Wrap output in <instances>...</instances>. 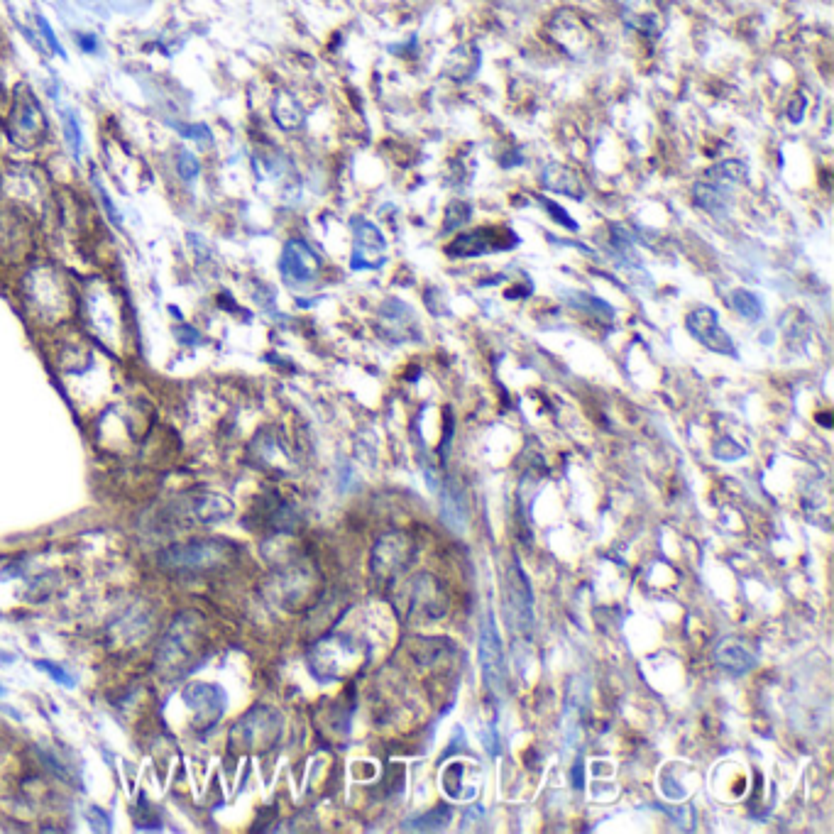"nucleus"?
<instances>
[{
	"mask_svg": "<svg viewBox=\"0 0 834 834\" xmlns=\"http://www.w3.org/2000/svg\"><path fill=\"white\" fill-rule=\"evenodd\" d=\"M0 135L5 137L13 150L18 152H40L52 137V125H49L47 111L42 106L40 96L27 84H18L10 91V101L5 111L0 113Z\"/></svg>",
	"mask_w": 834,
	"mask_h": 834,
	"instance_id": "f257e3e1",
	"label": "nucleus"
},
{
	"mask_svg": "<svg viewBox=\"0 0 834 834\" xmlns=\"http://www.w3.org/2000/svg\"><path fill=\"white\" fill-rule=\"evenodd\" d=\"M40 221L25 208L0 201V262H25L37 248Z\"/></svg>",
	"mask_w": 834,
	"mask_h": 834,
	"instance_id": "f03ea898",
	"label": "nucleus"
},
{
	"mask_svg": "<svg viewBox=\"0 0 834 834\" xmlns=\"http://www.w3.org/2000/svg\"><path fill=\"white\" fill-rule=\"evenodd\" d=\"M416 546L406 531H389L375 543L372 551V573L380 580H392L414 561Z\"/></svg>",
	"mask_w": 834,
	"mask_h": 834,
	"instance_id": "7ed1b4c3",
	"label": "nucleus"
},
{
	"mask_svg": "<svg viewBox=\"0 0 834 834\" xmlns=\"http://www.w3.org/2000/svg\"><path fill=\"white\" fill-rule=\"evenodd\" d=\"M446 614V595L436 578L421 573L406 587V619L411 622H431Z\"/></svg>",
	"mask_w": 834,
	"mask_h": 834,
	"instance_id": "20e7f679",
	"label": "nucleus"
},
{
	"mask_svg": "<svg viewBox=\"0 0 834 834\" xmlns=\"http://www.w3.org/2000/svg\"><path fill=\"white\" fill-rule=\"evenodd\" d=\"M480 668H482V678H485V685L490 688V693L502 695L507 676H504L502 641H499L497 624L492 614H487L485 622H482V627H480Z\"/></svg>",
	"mask_w": 834,
	"mask_h": 834,
	"instance_id": "39448f33",
	"label": "nucleus"
},
{
	"mask_svg": "<svg viewBox=\"0 0 834 834\" xmlns=\"http://www.w3.org/2000/svg\"><path fill=\"white\" fill-rule=\"evenodd\" d=\"M517 235L509 228H480L473 233H463L448 245L446 252L451 257H477L482 252L512 250L517 245Z\"/></svg>",
	"mask_w": 834,
	"mask_h": 834,
	"instance_id": "423d86ee",
	"label": "nucleus"
},
{
	"mask_svg": "<svg viewBox=\"0 0 834 834\" xmlns=\"http://www.w3.org/2000/svg\"><path fill=\"white\" fill-rule=\"evenodd\" d=\"M279 270L289 284H309L314 282L318 270H321V260L306 240L294 238L284 245Z\"/></svg>",
	"mask_w": 834,
	"mask_h": 834,
	"instance_id": "0eeeda50",
	"label": "nucleus"
},
{
	"mask_svg": "<svg viewBox=\"0 0 834 834\" xmlns=\"http://www.w3.org/2000/svg\"><path fill=\"white\" fill-rule=\"evenodd\" d=\"M688 331L693 333V338H698L705 348L715 350V353L722 355H737V348H734L732 338L724 333V328L717 321V314L710 309V306H698L693 314L688 316Z\"/></svg>",
	"mask_w": 834,
	"mask_h": 834,
	"instance_id": "6e6552de",
	"label": "nucleus"
},
{
	"mask_svg": "<svg viewBox=\"0 0 834 834\" xmlns=\"http://www.w3.org/2000/svg\"><path fill=\"white\" fill-rule=\"evenodd\" d=\"M355 230V248H353V270H377L384 262V245L382 233L372 223L358 221L353 226Z\"/></svg>",
	"mask_w": 834,
	"mask_h": 834,
	"instance_id": "1a4fd4ad",
	"label": "nucleus"
},
{
	"mask_svg": "<svg viewBox=\"0 0 834 834\" xmlns=\"http://www.w3.org/2000/svg\"><path fill=\"white\" fill-rule=\"evenodd\" d=\"M507 597L514 627L531 629V624H534V595H531L529 580H526L519 563H514L507 573Z\"/></svg>",
	"mask_w": 834,
	"mask_h": 834,
	"instance_id": "9d476101",
	"label": "nucleus"
},
{
	"mask_svg": "<svg viewBox=\"0 0 834 834\" xmlns=\"http://www.w3.org/2000/svg\"><path fill=\"white\" fill-rule=\"evenodd\" d=\"M715 661L727 673L744 676V673H749L756 666V654L749 641L739 639V636H727L715 649Z\"/></svg>",
	"mask_w": 834,
	"mask_h": 834,
	"instance_id": "9b49d317",
	"label": "nucleus"
},
{
	"mask_svg": "<svg viewBox=\"0 0 834 834\" xmlns=\"http://www.w3.org/2000/svg\"><path fill=\"white\" fill-rule=\"evenodd\" d=\"M441 519L453 534H465L468 529V509H465V495L455 485L443 487L441 495Z\"/></svg>",
	"mask_w": 834,
	"mask_h": 834,
	"instance_id": "f8f14e48",
	"label": "nucleus"
},
{
	"mask_svg": "<svg viewBox=\"0 0 834 834\" xmlns=\"http://www.w3.org/2000/svg\"><path fill=\"white\" fill-rule=\"evenodd\" d=\"M543 184L551 191H561V194L575 196V199H583L585 196V186L580 174L563 167V164H548V167L543 169Z\"/></svg>",
	"mask_w": 834,
	"mask_h": 834,
	"instance_id": "ddd939ff",
	"label": "nucleus"
},
{
	"mask_svg": "<svg viewBox=\"0 0 834 834\" xmlns=\"http://www.w3.org/2000/svg\"><path fill=\"white\" fill-rule=\"evenodd\" d=\"M59 125H62V140L71 159L81 162V155H84V130H81V118L74 106L59 108Z\"/></svg>",
	"mask_w": 834,
	"mask_h": 834,
	"instance_id": "4468645a",
	"label": "nucleus"
},
{
	"mask_svg": "<svg viewBox=\"0 0 834 834\" xmlns=\"http://www.w3.org/2000/svg\"><path fill=\"white\" fill-rule=\"evenodd\" d=\"M272 118L277 120L279 128L296 130V128H301V125H304L306 113H304V108H301V103L292 96V93L279 91L277 96H274V101H272Z\"/></svg>",
	"mask_w": 834,
	"mask_h": 834,
	"instance_id": "2eb2a0df",
	"label": "nucleus"
},
{
	"mask_svg": "<svg viewBox=\"0 0 834 834\" xmlns=\"http://www.w3.org/2000/svg\"><path fill=\"white\" fill-rule=\"evenodd\" d=\"M477 67H480V52H477V47L463 45L455 49L451 57H448L446 74L458 81H465L475 74Z\"/></svg>",
	"mask_w": 834,
	"mask_h": 834,
	"instance_id": "dca6fc26",
	"label": "nucleus"
},
{
	"mask_svg": "<svg viewBox=\"0 0 834 834\" xmlns=\"http://www.w3.org/2000/svg\"><path fill=\"white\" fill-rule=\"evenodd\" d=\"M174 174L184 186H194L201 179V157L191 152L189 147H177L174 150Z\"/></svg>",
	"mask_w": 834,
	"mask_h": 834,
	"instance_id": "f3484780",
	"label": "nucleus"
},
{
	"mask_svg": "<svg viewBox=\"0 0 834 834\" xmlns=\"http://www.w3.org/2000/svg\"><path fill=\"white\" fill-rule=\"evenodd\" d=\"M453 812L448 805H438V808H433L431 812H426V815L421 817H414V820H409L402 830L406 832H436V830H446V825L451 822Z\"/></svg>",
	"mask_w": 834,
	"mask_h": 834,
	"instance_id": "a211bd4d",
	"label": "nucleus"
},
{
	"mask_svg": "<svg viewBox=\"0 0 834 834\" xmlns=\"http://www.w3.org/2000/svg\"><path fill=\"white\" fill-rule=\"evenodd\" d=\"M732 306L737 309V314L749 318V321H759V318L764 316V304H761L759 296L749 292V289H737V292L732 294Z\"/></svg>",
	"mask_w": 834,
	"mask_h": 834,
	"instance_id": "6ab92c4d",
	"label": "nucleus"
},
{
	"mask_svg": "<svg viewBox=\"0 0 834 834\" xmlns=\"http://www.w3.org/2000/svg\"><path fill=\"white\" fill-rule=\"evenodd\" d=\"M35 27H37V35H40V40H42V47H47L54 57L67 59V49L62 47L57 32H54V27L49 25V20L45 18V15L35 13Z\"/></svg>",
	"mask_w": 834,
	"mask_h": 834,
	"instance_id": "aec40b11",
	"label": "nucleus"
},
{
	"mask_svg": "<svg viewBox=\"0 0 834 834\" xmlns=\"http://www.w3.org/2000/svg\"><path fill=\"white\" fill-rule=\"evenodd\" d=\"M707 179L715 184H737L746 179V167L742 162H722L707 172Z\"/></svg>",
	"mask_w": 834,
	"mask_h": 834,
	"instance_id": "412c9836",
	"label": "nucleus"
},
{
	"mask_svg": "<svg viewBox=\"0 0 834 834\" xmlns=\"http://www.w3.org/2000/svg\"><path fill=\"white\" fill-rule=\"evenodd\" d=\"M93 191H96V196H98V206H101L103 213H106V216L111 218L113 226H118V228L123 226V213L118 211V206H115L113 196L108 194V189L101 184V179H98V177H93Z\"/></svg>",
	"mask_w": 834,
	"mask_h": 834,
	"instance_id": "4be33fe9",
	"label": "nucleus"
},
{
	"mask_svg": "<svg viewBox=\"0 0 834 834\" xmlns=\"http://www.w3.org/2000/svg\"><path fill=\"white\" fill-rule=\"evenodd\" d=\"M179 135L184 137L186 142H194V145H203V147H211L213 145V130L208 128L206 123H191V125H186V128L179 130Z\"/></svg>",
	"mask_w": 834,
	"mask_h": 834,
	"instance_id": "5701e85b",
	"label": "nucleus"
},
{
	"mask_svg": "<svg viewBox=\"0 0 834 834\" xmlns=\"http://www.w3.org/2000/svg\"><path fill=\"white\" fill-rule=\"evenodd\" d=\"M470 218V206L463 201H453L446 211V223H443V233L460 228Z\"/></svg>",
	"mask_w": 834,
	"mask_h": 834,
	"instance_id": "b1692460",
	"label": "nucleus"
},
{
	"mask_svg": "<svg viewBox=\"0 0 834 834\" xmlns=\"http://www.w3.org/2000/svg\"><path fill=\"white\" fill-rule=\"evenodd\" d=\"M575 306H578V309H587V311H592V314L595 316H607V318H612V309H609V306L605 304V301H600V299H595V296H590V294H575L573 299Z\"/></svg>",
	"mask_w": 834,
	"mask_h": 834,
	"instance_id": "393cba45",
	"label": "nucleus"
},
{
	"mask_svg": "<svg viewBox=\"0 0 834 834\" xmlns=\"http://www.w3.org/2000/svg\"><path fill=\"white\" fill-rule=\"evenodd\" d=\"M76 47L86 54H98V49H101V40H98L93 32H81V35H76Z\"/></svg>",
	"mask_w": 834,
	"mask_h": 834,
	"instance_id": "a878e982",
	"label": "nucleus"
},
{
	"mask_svg": "<svg viewBox=\"0 0 834 834\" xmlns=\"http://www.w3.org/2000/svg\"><path fill=\"white\" fill-rule=\"evenodd\" d=\"M541 203H543V206H546V208H548V211H551V213H553V216H556V221H558V223H563V226H565V228H570V230H575V228H578V226H575V223H573V221H570V216H568V213H565V211H563V208H558V206H556V203H553V201H548V199H541Z\"/></svg>",
	"mask_w": 834,
	"mask_h": 834,
	"instance_id": "bb28decb",
	"label": "nucleus"
},
{
	"mask_svg": "<svg viewBox=\"0 0 834 834\" xmlns=\"http://www.w3.org/2000/svg\"><path fill=\"white\" fill-rule=\"evenodd\" d=\"M803 113H805L803 96L793 98V101H790V108H788V118L793 120V123H800V120H803Z\"/></svg>",
	"mask_w": 834,
	"mask_h": 834,
	"instance_id": "cd10ccee",
	"label": "nucleus"
},
{
	"mask_svg": "<svg viewBox=\"0 0 834 834\" xmlns=\"http://www.w3.org/2000/svg\"><path fill=\"white\" fill-rule=\"evenodd\" d=\"M8 101H10V91H8V86H5V71H3V62H0V113L5 111Z\"/></svg>",
	"mask_w": 834,
	"mask_h": 834,
	"instance_id": "c85d7f7f",
	"label": "nucleus"
}]
</instances>
